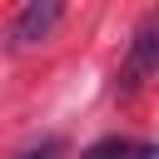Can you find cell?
<instances>
[{"label":"cell","instance_id":"3","mask_svg":"<svg viewBox=\"0 0 159 159\" xmlns=\"http://www.w3.org/2000/svg\"><path fill=\"white\" fill-rule=\"evenodd\" d=\"M60 149H65V144H60V139L50 134V139H35V144H25V149H15V159H55Z\"/></svg>","mask_w":159,"mask_h":159},{"label":"cell","instance_id":"2","mask_svg":"<svg viewBox=\"0 0 159 159\" xmlns=\"http://www.w3.org/2000/svg\"><path fill=\"white\" fill-rule=\"evenodd\" d=\"M60 20H65V5H60V0H30V5L10 20V50H30V45L50 40Z\"/></svg>","mask_w":159,"mask_h":159},{"label":"cell","instance_id":"1","mask_svg":"<svg viewBox=\"0 0 159 159\" xmlns=\"http://www.w3.org/2000/svg\"><path fill=\"white\" fill-rule=\"evenodd\" d=\"M154 75H159V10H149V15L134 25L114 89H119V94H134V89H139V84H149Z\"/></svg>","mask_w":159,"mask_h":159}]
</instances>
